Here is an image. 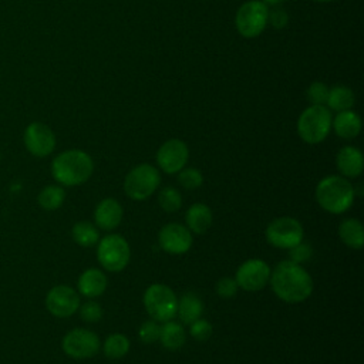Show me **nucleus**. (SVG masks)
Masks as SVG:
<instances>
[{
    "mask_svg": "<svg viewBox=\"0 0 364 364\" xmlns=\"http://www.w3.org/2000/svg\"><path fill=\"white\" fill-rule=\"evenodd\" d=\"M131 257L128 242L119 235H107L98 240L97 259L108 272H121L127 267Z\"/></svg>",
    "mask_w": 364,
    "mask_h": 364,
    "instance_id": "nucleus-7",
    "label": "nucleus"
},
{
    "mask_svg": "<svg viewBox=\"0 0 364 364\" xmlns=\"http://www.w3.org/2000/svg\"><path fill=\"white\" fill-rule=\"evenodd\" d=\"M124 216L121 203L114 198L102 199L94 210V222L102 230L115 229Z\"/></svg>",
    "mask_w": 364,
    "mask_h": 364,
    "instance_id": "nucleus-16",
    "label": "nucleus"
},
{
    "mask_svg": "<svg viewBox=\"0 0 364 364\" xmlns=\"http://www.w3.org/2000/svg\"><path fill=\"white\" fill-rule=\"evenodd\" d=\"M264 4H270V6H277L280 3H283L284 0H262Z\"/></svg>",
    "mask_w": 364,
    "mask_h": 364,
    "instance_id": "nucleus-37",
    "label": "nucleus"
},
{
    "mask_svg": "<svg viewBox=\"0 0 364 364\" xmlns=\"http://www.w3.org/2000/svg\"><path fill=\"white\" fill-rule=\"evenodd\" d=\"M158 203L168 213L178 212L182 206V195L176 188L165 186L158 193Z\"/></svg>",
    "mask_w": 364,
    "mask_h": 364,
    "instance_id": "nucleus-28",
    "label": "nucleus"
},
{
    "mask_svg": "<svg viewBox=\"0 0 364 364\" xmlns=\"http://www.w3.org/2000/svg\"><path fill=\"white\" fill-rule=\"evenodd\" d=\"M71 236L74 242L81 247H91L100 240V232L97 226L88 220H80L74 223L71 229Z\"/></svg>",
    "mask_w": 364,
    "mask_h": 364,
    "instance_id": "nucleus-24",
    "label": "nucleus"
},
{
    "mask_svg": "<svg viewBox=\"0 0 364 364\" xmlns=\"http://www.w3.org/2000/svg\"><path fill=\"white\" fill-rule=\"evenodd\" d=\"M316 1H323L324 3V1H331V0H316Z\"/></svg>",
    "mask_w": 364,
    "mask_h": 364,
    "instance_id": "nucleus-38",
    "label": "nucleus"
},
{
    "mask_svg": "<svg viewBox=\"0 0 364 364\" xmlns=\"http://www.w3.org/2000/svg\"><path fill=\"white\" fill-rule=\"evenodd\" d=\"M63 351L75 360H85L94 357L101 347V340L97 333L88 328H73L61 341Z\"/></svg>",
    "mask_w": 364,
    "mask_h": 364,
    "instance_id": "nucleus-10",
    "label": "nucleus"
},
{
    "mask_svg": "<svg viewBox=\"0 0 364 364\" xmlns=\"http://www.w3.org/2000/svg\"><path fill=\"white\" fill-rule=\"evenodd\" d=\"M189 158V149L181 139L172 138L164 142L156 152V164L165 173H178L185 168Z\"/></svg>",
    "mask_w": 364,
    "mask_h": 364,
    "instance_id": "nucleus-14",
    "label": "nucleus"
},
{
    "mask_svg": "<svg viewBox=\"0 0 364 364\" xmlns=\"http://www.w3.org/2000/svg\"><path fill=\"white\" fill-rule=\"evenodd\" d=\"M328 97V87L324 82L314 81L307 88V98L311 105H324Z\"/></svg>",
    "mask_w": 364,
    "mask_h": 364,
    "instance_id": "nucleus-32",
    "label": "nucleus"
},
{
    "mask_svg": "<svg viewBox=\"0 0 364 364\" xmlns=\"http://www.w3.org/2000/svg\"><path fill=\"white\" fill-rule=\"evenodd\" d=\"M270 286L273 293L283 301L294 304L310 297L313 280L301 264L291 260H282L270 272Z\"/></svg>",
    "mask_w": 364,
    "mask_h": 364,
    "instance_id": "nucleus-1",
    "label": "nucleus"
},
{
    "mask_svg": "<svg viewBox=\"0 0 364 364\" xmlns=\"http://www.w3.org/2000/svg\"><path fill=\"white\" fill-rule=\"evenodd\" d=\"M327 107L333 111H346L354 105V94L348 87L336 85L328 90V97L326 101Z\"/></svg>",
    "mask_w": 364,
    "mask_h": 364,
    "instance_id": "nucleus-26",
    "label": "nucleus"
},
{
    "mask_svg": "<svg viewBox=\"0 0 364 364\" xmlns=\"http://www.w3.org/2000/svg\"><path fill=\"white\" fill-rule=\"evenodd\" d=\"M94 172L91 156L81 149H67L51 162V175L61 186H77L87 182Z\"/></svg>",
    "mask_w": 364,
    "mask_h": 364,
    "instance_id": "nucleus-2",
    "label": "nucleus"
},
{
    "mask_svg": "<svg viewBox=\"0 0 364 364\" xmlns=\"http://www.w3.org/2000/svg\"><path fill=\"white\" fill-rule=\"evenodd\" d=\"M107 289V276L102 270L90 267L84 270L77 282V290L81 296L94 299L101 296Z\"/></svg>",
    "mask_w": 364,
    "mask_h": 364,
    "instance_id": "nucleus-18",
    "label": "nucleus"
},
{
    "mask_svg": "<svg viewBox=\"0 0 364 364\" xmlns=\"http://www.w3.org/2000/svg\"><path fill=\"white\" fill-rule=\"evenodd\" d=\"M46 307L54 317H70L78 311L80 294L67 284H57L48 290L46 296Z\"/></svg>",
    "mask_w": 364,
    "mask_h": 364,
    "instance_id": "nucleus-13",
    "label": "nucleus"
},
{
    "mask_svg": "<svg viewBox=\"0 0 364 364\" xmlns=\"http://www.w3.org/2000/svg\"><path fill=\"white\" fill-rule=\"evenodd\" d=\"M144 307L152 320L165 323L176 316L178 297L169 286L154 283L144 293Z\"/></svg>",
    "mask_w": 364,
    "mask_h": 364,
    "instance_id": "nucleus-5",
    "label": "nucleus"
},
{
    "mask_svg": "<svg viewBox=\"0 0 364 364\" xmlns=\"http://www.w3.org/2000/svg\"><path fill=\"white\" fill-rule=\"evenodd\" d=\"M158 242L166 253L182 255L192 246V232L181 223H168L159 230Z\"/></svg>",
    "mask_w": 364,
    "mask_h": 364,
    "instance_id": "nucleus-15",
    "label": "nucleus"
},
{
    "mask_svg": "<svg viewBox=\"0 0 364 364\" xmlns=\"http://www.w3.org/2000/svg\"><path fill=\"white\" fill-rule=\"evenodd\" d=\"M178 183L188 189V191H192V189H198L202 183H203V176H202V172L196 168H182L179 172H178Z\"/></svg>",
    "mask_w": 364,
    "mask_h": 364,
    "instance_id": "nucleus-29",
    "label": "nucleus"
},
{
    "mask_svg": "<svg viewBox=\"0 0 364 364\" xmlns=\"http://www.w3.org/2000/svg\"><path fill=\"white\" fill-rule=\"evenodd\" d=\"M23 142L28 154L37 158H46L55 149V134L44 122H30L23 132Z\"/></svg>",
    "mask_w": 364,
    "mask_h": 364,
    "instance_id": "nucleus-11",
    "label": "nucleus"
},
{
    "mask_svg": "<svg viewBox=\"0 0 364 364\" xmlns=\"http://www.w3.org/2000/svg\"><path fill=\"white\" fill-rule=\"evenodd\" d=\"M159 183V171L154 165L139 164L125 176L124 192L134 200H145L156 191Z\"/></svg>",
    "mask_w": 364,
    "mask_h": 364,
    "instance_id": "nucleus-6",
    "label": "nucleus"
},
{
    "mask_svg": "<svg viewBox=\"0 0 364 364\" xmlns=\"http://www.w3.org/2000/svg\"><path fill=\"white\" fill-rule=\"evenodd\" d=\"M336 165L344 178H357L363 172L364 158L358 148L347 145L337 152Z\"/></svg>",
    "mask_w": 364,
    "mask_h": 364,
    "instance_id": "nucleus-17",
    "label": "nucleus"
},
{
    "mask_svg": "<svg viewBox=\"0 0 364 364\" xmlns=\"http://www.w3.org/2000/svg\"><path fill=\"white\" fill-rule=\"evenodd\" d=\"M239 286L235 280V277H222L218 280L216 286H215V290L216 293L223 297V299H229V297H233L237 291Z\"/></svg>",
    "mask_w": 364,
    "mask_h": 364,
    "instance_id": "nucleus-35",
    "label": "nucleus"
},
{
    "mask_svg": "<svg viewBox=\"0 0 364 364\" xmlns=\"http://www.w3.org/2000/svg\"><path fill=\"white\" fill-rule=\"evenodd\" d=\"M203 311V304L200 297L193 291H186L178 299L176 316L183 324H191L200 317Z\"/></svg>",
    "mask_w": 364,
    "mask_h": 364,
    "instance_id": "nucleus-21",
    "label": "nucleus"
},
{
    "mask_svg": "<svg viewBox=\"0 0 364 364\" xmlns=\"http://www.w3.org/2000/svg\"><path fill=\"white\" fill-rule=\"evenodd\" d=\"M355 189L350 181L340 175L324 176L316 186V200L328 213L340 215L350 209Z\"/></svg>",
    "mask_w": 364,
    "mask_h": 364,
    "instance_id": "nucleus-3",
    "label": "nucleus"
},
{
    "mask_svg": "<svg viewBox=\"0 0 364 364\" xmlns=\"http://www.w3.org/2000/svg\"><path fill=\"white\" fill-rule=\"evenodd\" d=\"M159 341L166 350L175 351L179 350L185 341H186V333L185 328L181 323L168 320L161 326V333H159Z\"/></svg>",
    "mask_w": 364,
    "mask_h": 364,
    "instance_id": "nucleus-23",
    "label": "nucleus"
},
{
    "mask_svg": "<svg viewBox=\"0 0 364 364\" xmlns=\"http://www.w3.org/2000/svg\"><path fill=\"white\" fill-rule=\"evenodd\" d=\"M78 310H80L81 320H84L87 323H97L102 317V307L100 306V303H97L94 300H88V301L80 304Z\"/></svg>",
    "mask_w": 364,
    "mask_h": 364,
    "instance_id": "nucleus-31",
    "label": "nucleus"
},
{
    "mask_svg": "<svg viewBox=\"0 0 364 364\" xmlns=\"http://www.w3.org/2000/svg\"><path fill=\"white\" fill-rule=\"evenodd\" d=\"M267 4L259 0H252L243 3L235 17V24L239 31L246 38H253L262 34L267 26Z\"/></svg>",
    "mask_w": 364,
    "mask_h": 364,
    "instance_id": "nucleus-8",
    "label": "nucleus"
},
{
    "mask_svg": "<svg viewBox=\"0 0 364 364\" xmlns=\"http://www.w3.org/2000/svg\"><path fill=\"white\" fill-rule=\"evenodd\" d=\"M289 21V16L283 9H274L267 14V23L274 28H283Z\"/></svg>",
    "mask_w": 364,
    "mask_h": 364,
    "instance_id": "nucleus-36",
    "label": "nucleus"
},
{
    "mask_svg": "<svg viewBox=\"0 0 364 364\" xmlns=\"http://www.w3.org/2000/svg\"><path fill=\"white\" fill-rule=\"evenodd\" d=\"M331 114L324 105L307 107L297 119L299 136L307 144L323 142L331 129Z\"/></svg>",
    "mask_w": 364,
    "mask_h": 364,
    "instance_id": "nucleus-4",
    "label": "nucleus"
},
{
    "mask_svg": "<svg viewBox=\"0 0 364 364\" xmlns=\"http://www.w3.org/2000/svg\"><path fill=\"white\" fill-rule=\"evenodd\" d=\"M311 256H313V247L310 246V243L303 242V240L299 245L289 249V260L299 263V264L310 260Z\"/></svg>",
    "mask_w": 364,
    "mask_h": 364,
    "instance_id": "nucleus-34",
    "label": "nucleus"
},
{
    "mask_svg": "<svg viewBox=\"0 0 364 364\" xmlns=\"http://www.w3.org/2000/svg\"><path fill=\"white\" fill-rule=\"evenodd\" d=\"M65 200V189L58 185H47L37 195V202L44 210H55Z\"/></svg>",
    "mask_w": 364,
    "mask_h": 364,
    "instance_id": "nucleus-25",
    "label": "nucleus"
},
{
    "mask_svg": "<svg viewBox=\"0 0 364 364\" xmlns=\"http://www.w3.org/2000/svg\"><path fill=\"white\" fill-rule=\"evenodd\" d=\"M159 333H161V326L155 320H146L138 328V336H139L141 341L145 344H152V343L158 341Z\"/></svg>",
    "mask_w": 364,
    "mask_h": 364,
    "instance_id": "nucleus-30",
    "label": "nucleus"
},
{
    "mask_svg": "<svg viewBox=\"0 0 364 364\" xmlns=\"http://www.w3.org/2000/svg\"><path fill=\"white\" fill-rule=\"evenodd\" d=\"M331 127L334 132L344 139L355 138L361 131V119L357 112L351 109L340 111L334 119H331Z\"/></svg>",
    "mask_w": 364,
    "mask_h": 364,
    "instance_id": "nucleus-20",
    "label": "nucleus"
},
{
    "mask_svg": "<svg viewBox=\"0 0 364 364\" xmlns=\"http://www.w3.org/2000/svg\"><path fill=\"white\" fill-rule=\"evenodd\" d=\"M270 266L262 259H249L243 262L237 270L235 280L240 289L245 291H259L262 290L270 279Z\"/></svg>",
    "mask_w": 364,
    "mask_h": 364,
    "instance_id": "nucleus-12",
    "label": "nucleus"
},
{
    "mask_svg": "<svg viewBox=\"0 0 364 364\" xmlns=\"http://www.w3.org/2000/svg\"><path fill=\"white\" fill-rule=\"evenodd\" d=\"M213 220L212 210L208 205L205 203H193L188 208L186 215H185V222L186 228L196 235L205 233Z\"/></svg>",
    "mask_w": 364,
    "mask_h": 364,
    "instance_id": "nucleus-19",
    "label": "nucleus"
},
{
    "mask_svg": "<svg viewBox=\"0 0 364 364\" xmlns=\"http://www.w3.org/2000/svg\"><path fill=\"white\" fill-rule=\"evenodd\" d=\"M338 237L350 249H361L364 245V228L355 218L344 219L338 226Z\"/></svg>",
    "mask_w": 364,
    "mask_h": 364,
    "instance_id": "nucleus-22",
    "label": "nucleus"
},
{
    "mask_svg": "<svg viewBox=\"0 0 364 364\" xmlns=\"http://www.w3.org/2000/svg\"><path fill=\"white\" fill-rule=\"evenodd\" d=\"M102 351L109 360L122 358L129 351V340L121 333H112L104 340Z\"/></svg>",
    "mask_w": 364,
    "mask_h": 364,
    "instance_id": "nucleus-27",
    "label": "nucleus"
},
{
    "mask_svg": "<svg viewBox=\"0 0 364 364\" xmlns=\"http://www.w3.org/2000/svg\"><path fill=\"white\" fill-rule=\"evenodd\" d=\"M212 331H213L212 324H210L208 320L200 318V317H199L198 320H195L193 323L189 324V334H191L195 340H198V341H205V340H208V338L212 336Z\"/></svg>",
    "mask_w": 364,
    "mask_h": 364,
    "instance_id": "nucleus-33",
    "label": "nucleus"
},
{
    "mask_svg": "<svg viewBox=\"0 0 364 364\" xmlns=\"http://www.w3.org/2000/svg\"><path fill=\"white\" fill-rule=\"evenodd\" d=\"M264 235L267 243L273 247L289 250L303 240L304 230L297 219L282 216L267 225Z\"/></svg>",
    "mask_w": 364,
    "mask_h": 364,
    "instance_id": "nucleus-9",
    "label": "nucleus"
}]
</instances>
